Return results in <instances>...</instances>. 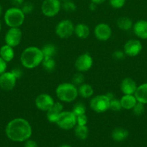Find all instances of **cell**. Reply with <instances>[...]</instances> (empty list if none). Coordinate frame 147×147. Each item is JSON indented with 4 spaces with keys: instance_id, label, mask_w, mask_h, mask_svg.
<instances>
[{
    "instance_id": "1",
    "label": "cell",
    "mask_w": 147,
    "mask_h": 147,
    "mask_svg": "<svg viewBox=\"0 0 147 147\" xmlns=\"http://www.w3.org/2000/svg\"><path fill=\"white\" fill-rule=\"evenodd\" d=\"M32 133L31 125L23 118L12 119L5 128V134L8 139L16 142H26L32 136Z\"/></svg>"
},
{
    "instance_id": "2",
    "label": "cell",
    "mask_w": 147,
    "mask_h": 147,
    "mask_svg": "<svg viewBox=\"0 0 147 147\" xmlns=\"http://www.w3.org/2000/svg\"><path fill=\"white\" fill-rule=\"evenodd\" d=\"M43 55L41 49L35 46L26 47L20 55L22 65L27 69H34L40 65L43 61Z\"/></svg>"
},
{
    "instance_id": "3",
    "label": "cell",
    "mask_w": 147,
    "mask_h": 147,
    "mask_svg": "<svg viewBox=\"0 0 147 147\" xmlns=\"http://www.w3.org/2000/svg\"><path fill=\"white\" fill-rule=\"evenodd\" d=\"M56 95L61 102L71 103L79 96L78 88L71 83H63L56 88Z\"/></svg>"
},
{
    "instance_id": "4",
    "label": "cell",
    "mask_w": 147,
    "mask_h": 147,
    "mask_svg": "<svg viewBox=\"0 0 147 147\" xmlns=\"http://www.w3.org/2000/svg\"><path fill=\"white\" fill-rule=\"evenodd\" d=\"M24 20L25 14L20 7H10L4 13V22L10 27H20L23 24Z\"/></svg>"
},
{
    "instance_id": "5",
    "label": "cell",
    "mask_w": 147,
    "mask_h": 147,
    "mask_svg": "<svg viewBox=\"0 0 147 147\" xmlns=\"http://www.w3.org/2000/svg\"><path fill=\"white\" fill-rule=\"evenodd\" d=\"M110 99L105 94L95 96L89 101V107L93 111L97 113H105L110 110Z\"/></svg>"
},
{
    "instance_id": "6",
    "label": "cell",
    "mask_w": 147,
    "mask_h": 147,
    "mask_svg": "<svg viewBox=\"0 0 147 147\" xmlns=\"http://www.w3.org/2000/svg\"><path fill=\"white\" fill-rule=\"evenodd\" d=\"M56 125L63 130H71L76 126V116L71 111H63L59 115Z\"/></svg>"
},
{
    "instance_id": "7",
    "label": "cell",
    "mask_w": 147,
    "mask_h": 147,
    "mask_svg": "<svg viewBox=\"0 0 147 147\" xmlns=\"http://www.w3.org/2000/svg\"><path fill=\"white\" fill-rule=\"evenodd\" d=\"M74 24L70 20H63L55 27V33L61 39H67L74 33Z\"/></svg>"
},
{
    "instance_id": "8",
    "label": "cell",
    "mask_w": 147,
    "mask_h": 147,
    "mask_svg": "<svg viewBox=\"0 0 147 147\" xmlns=\"http://www.w3.org/2000/svg\"><path fill=\"white\" fill-rule=\"evenodd\" d=\"M61 0H43L41 4V11L46 17H54L61 9Z\"/></svg>"
},
{
    "instance_id": "9",
    "label": "cell",
    "mask_w": 147,
    "mask_h": 147,
    "mask_svg": "<svg viewBox=\"0 0 147 147\" xmlns=\"http://www.w3.org/2000/svg\"><path fill=\"white\" fill-rule=\"evenodd\" d=\"M22 39V32L20 27H10L4 36L6 45L15 47L20 44Z\"/></svg>"
},
{
    "instance_id": "10",
    "label": "cell",
    "mask_w": 147,
    "mask_h": 147,
    "mask_svg": "<svg viewBox=\"0 0 147 147\" xmlns=\"http://www.w3.org/2000/svg\"><path fill=\"white\" fill-rule=\"evenodd\" d=\"M93 65V58L88 53H83L78 56L74 63V66L78 72L85 73L92 68Z\"/></svg>"
},
{
    "instance_id": "11",
    "label": "cell",
    "mask_w": 147,
    "mask_h": 147,
    "mask_svg": "<svg viewBox=\"0 0 147 147\" xmlns=\"http://www.w3.org/2000/svg\"><path fill=\"white\" fill-rule=\"evenodd\" d=\"M112 29L106 23H99L94 29V35L99 41L105 42L110 39L112 36Z\"/></svg>"
},
{
    "instance_id": "12",
    "label": "cell",
    "mask_w": 147,
    "mask_h": 147,
    "mask_svg": "<svg viewBox=\"0 0 147 147\" xmlns=\"http://www.w3.org/2000/svg\"><path fill=\"white\" fill-rule=\"evenodd\" d=\"M17 78L11 71H5L0 75V88L4 91H10L14 88Z\"/></svg>"
},
{
    "instance_id": "13",
    "label": "cell",
    "mask_w": 147,
    "mask_h": 147,
    "mask_svg": "<svg viewBox=\"0 0 147 147\" xmlns=\"http://www.w3.org/2000/svg\"><path fill=\"white\" fill-rule=\"evenodd\" d=\"M55 101L48 93H40L35 99V105L38 110L46 112L53 106Z\"/></svg>"
},
{
    "instance_id": "14",
    "label": "cell",
    "mask_w": 147,
    "mask_h": 147,
    "mask_svg": "<svg viewBox=\"0 0 147 147\" xmlns=\"http://www.w3.org/2000/svg\"><path fill=\"white\" fill-rule=\"evenodd\" d=\"M143 46L140 40L131 39L128 40L123 46V51L125 55L129 57H135L140 54Z\"/></svg>"
},
{
    "instance_id": "15",
    "label": "cell",
    "mask_w": 147,
    "mask_h": 147,
    "mask_svg": "<svg viewBox=\"0 0 147 147\" xmlns=\"http://www.w3.org/2000/svg\"><path fill=\"white\" fill-rule=\"evenodd\" d=\"M137 87V83L131 78H125L122 79L120 85V88L123 95H134Z\"/></svg>"
},
{
    "instance_id": "16",
    "label": "cell",
    "mask_w": 147,
    "mask_h": 147,
    "mask_svg": "<svg viewBox=\"0 0 147 147\" xmlns=\"http://www.w3.org/2000/svg\"><path fill=\"white\" fill-rule=\"evenodd\" d=\"M63 111V106L61 102H55L51 108L46 111V118L50 123H56L59 115Z\"/></svg>"
},
{
    "instance_id": "17",
    "label": "cell",
    "mask_w": 147,
    "mask_h": 147,
    "mask_svg": "<svg viewBox=\"0 0 147 147\" xmlns=\"http://www.w3.org/2000/svg\"><path fill=\"white\" fill-rule=\"evenodd\" d=\"M133 30L137 37L142 40H147V21L138 20L133 26Z\"/></svg>"
},
{
    "instance_id": "18",
    "label": "cell",
    "mask_w": 147,
    "mask_h": 147,
    "mask_svg": "<svg viewBox=\"0 0 147 147\" xmlns=\"http://www.w3.org/2000/svg\"><path fill=\"white\" fill-rule=\"evenodd\" d=\"M137 101L146 105L147 104V83H144L137 87L134 93Z\"/></svg>"
},
{
    "instance_id": "19",
    "label": "cell",
    "mask_w": 147,
    "mask_h": 147,
    "mask_svg": "<svg viewBox=\"0 0 147 147\" xmlns=\"http://www.w3.org/2000/svg\"><path fill=\"white\" fill-rule=\"evenodd\" d=\"M74 34L78 38L85 40L90 34V29L89 26L84 23H79L74 27Z\"/></svg>"
},
{
    "instance_id": "20",
    "label": "cell",
    "mask_w": 147,
    "mask_h": 147,
    "mask_svg": "<svg viewBox=\"0 0 147 147\" xmlns=\"http://www.w3.org/2000/svg\"><path fill=\"white\" fill-rule=\"evenodd\" d=\"M120 100L122 109L125 110H132L138 102L134 95H123Z\"/></svg>"
},
{
    "instance_id": "21",
    "label": "cell",
    "mask_w": 147,
    "mask_h": 147,
    "mask_svg": "<svg viewBox=\"0 0 147 147\" xmlns=\"http://www.w3.org/2000/svg\"><path fill=\"white\" fill-rule=\"evenodd\" d=\"M129 136V132L127 129L122 127H117L112 130L111 136L115 142H121L125 141Z\"/></svg>"
},
{
    "instance_id": "22",
    "label": "cell",
    "mask_w": 147,
    "mask_h": 147,
    "mask_svg": "<svg viewBox=\"0 0 147 147\" xmlns=\"http://www.w3.org/2000/svg\"><path fill=\"white\" fill-rule=\"evenodd\" d=\"M0 57L7 63L12 61L14 57V47L6 44L1 46L0 48Z\"/></svg>"
},
{
    "instance_id": "23",
    "label": "cell",
    "mask_w": 147,
    "mask_h": 147,
    "mask_svg": "<svg viewBox=\"0 0 147 147\" xmlns=\"http://www.w3.org/2000/svg\"><path fill=\"white\" fill-rule=\"evenodd\" d=\"M78 93L82 98H89L92 97L94 94V89L92 86L88 83H82V85L77 87Z\"/></svg>"
},
{
    "instance_id": "24",
    "label": "cell",
    "mask_w": 147,
    "mask_h": 147,
    "mask_svg": "<svg viewBox=\"0 0 147 147\" xmlns=\"http://www.w3.org/2000/svg\"><path fill=\"white\" fill-rule=\"evenodd\" d=\"M41 51L44 58H54L57 53V48L53 44L48 43L42 47Z\"/></svg>"
},
{
    "instance_id": "25",
    "label": "cell",
    "mask_w": 147,
    "mask_h": 147,
    "mask_svg": "<svg viewBox=\"0 0 147 147\" xmlns=\"http://www.w3.org/2000/svg\"><path fill=\"white\" fill-rule=\"evenodd\" d=\"M117 26L118 28L123 31H128L133 28V21L131 19L127 17H121L117 20Z\"/></svg>"
},
{
    "instance_id": "26",
    "label": "cell",
    "mask_w": 147,
    "mask_h": 147,
    "mask_svg": "<svg viewBox=\"0 0 147 147\" xmlns=\"http://www.w3.org/2000/svg\"><path fill=\"white\" fill-rule=\"evenodd\" d=\"M74 134L77 139L80 140H85L89 135V129L86 125L84 126L76 125L74 129Z\"/></svg>"
},
{
    "instance_id": "27",
    "label": "cell",
    "mask_w": 147,
    "mask_h": 147,
    "mask_svg": "<svg viewBox=\"0 0 147 147\" xmlns=\"http://www.w3.org/2000/svg\"><path fill=\"white\" fill-rule=\"evenodd\" d=\"M41 65L47 72H52L56 67V63L54 58H43Z\"/></svg>"
},
{
    "instance_id": "28",
    "label": "cell",
    "mask_w": 147,
    "mask_h": 147,
    "mask_svg": "<svg viewBox=\"0 0 147 147\" xmlns=\"http://www.w3.org/2000/svg\"><path fill=\"white\" fill-rule=\"evenodd\" d=\"M86 106L82 102H78V103H75L73 106L71 111L75 114V116H78L80 115L85 114L86 113Z\"/></svg>"
},
{
    "instance_id": "29",
    "label": "cell",
    "mask_w": 147,
    "mask_h": 147,
    "mask_svg": "<svg viewBox=\"0 0 147 147\" xmlns=\"http://www.w3.org/2000/svg\"><path fill=\"white\" fill-rule=\"evenodd\" d=\"M61 8L64 10L66 12H74L76 10V5L74 1L71 0H69V1H63L61 5Z\"/></svg>"
},
{
    "instance_id": "30",
    "label": "cell",
    "mask_w": 147,
    "mask_h": 147,
    "mask_svg": "<svg viewBox=\"0 0 147 147\" xmlns=\"http://www.w3.org/2000/svg\"><path fill=\"white\" fill-rule=\"evenodd\" d=\"M84 76L83 73L81 72H77L75 73L71 78V83H73L76 87L84 83Z\"/></svg>"
},
{
    "instance_id": "31",
    "label": "cell",
    "mask_w": 147,
    "mask_h": 147,
    "mask_svg": "<svg viewBox=\"0 0 147 147\" xmlns=\"http://www.w3.org/2000/svg\"><path fill=\"white\" fill-rule=\"evenodd\" d=\"M122 106H121L120 100L119 99H117L114 98L113 99L110 100V110L112 111H120L122 110Z\"/></svg>"
},
{
    "instance_id": "32",
    "label": "cell",
    "mask_w": 147,
    "mask_h": 147,
    "mask_svg": "<svg viewBox=\"0 0 147 147\" xmlns=\"http://www.w3.org/2000/svg\"><path fill=\"white\" fill-rule=\"evenodd\" d=\"M133 113L135 116H140L141 115L144 114V111H145V107H144V104L143 103L137 102L136 104L134 106V107L132 109Z\"/></svg>"
},
{
    "instance_id": "33",
    "label": "cell",
    "mask_w": 147,
    "mask_h": 147,
    "mask_svg": "<svg viewBox=\"0 0 147 147\" xmlns=\"http://www.w3.org/2000/svg\"><path fill=\"white\" fill-rule=\"evenodd\" d=\"M21 9L24 14H30L34 10V5L33 3L30 2V1L24 2V4L21 6Z\"/></svg>"
},
{
    "instance_id": "34",
    "label": "cell",
    "mask_w": 147,
    "mask_h": 147,
    "mask_svg": "<svg viewBox=\"0 0 147 147\" xmlns=\"http://www.w3.org/2000/svg\"><path fill=\"white\" fill-rule=\"evenodd\" d=\"M126 0H109V4L113 9H121L125 6Z\"/></svg>"
},
{
    "instance_id": "35",
    "label": "cell",
    "mask_w": 147,
    "mask_h": 147,
    "mask_svg": "<svg viewBox=\"0 0 147 147\" xmlns=\"http://www.w3.org/2000/svg\"><path fill=\"white\" fill-rule=\"evenodd\" d=\"M88 122V118L85 114L80 115V116H76V125H80V126H84L86 125Z\"/></svg>"
},
{
    "instance_id": "36",
    "label": "cell",
    "mask_w": 147,
    "mask_h": 147,
    "mask_svg": "<svg viewBox=\"0 0 147 147\" xmlns=\"http://www.w3.org/2000/svg\"><path fill=\"white\" fill-rule=\"evenodd\" d=\"M125 54L124 53V51H122V50H117L112 53V57H114L115 59L118 60H122V59L125 58Z\"/></svg>"
},
{
    "instance_id": "37",
    "label": "cell",
    "mask_w": 147,
    "mask_h": 147,
    "mask_svg": "<svg viewBox=\"0 0 147 147\" xmlns=\"http://www.w3.org/2000/svg\"><path fill=\"white\" fill-rule=\"evenodd\" d=\"M7 67V63L4 61L1 57H0V75L4 73L6 71Z\"/></svg>"
},
{
    "instance_id": "38",
    "label": "cell",
    "mask_w": 147,
    "mask_h": 147,
    "mask_svg": "<svg viewBox=\"0 0 147 147\" xmlns=\"http://www.w3.org/2000/svg\"><path fill=\"white\" fill-rule=\"evenodd\" d=\"M24 147H38L36 142L33 140H27L24 144Z\"/></svg>"
},
{
    "instance_id": "39",
    "label": "cell",
    "mask_w": 147,
    "mask_h": 147,
    "mask_svg": "<svg viewBox=\"0 0 147 147\" xmlns=\"http://www.w3.org/2000/svg\"><path fill=\"white\" fill-rule=\"evenodd\" d=\"M11 72L14 75V76H15L17 79L20 78L22 76V73L21 70L19 68L13 69L12 70H11Z\"/></svg>"
},
{
    "instance_id": "40",
    "label": "cell",
    "mask_w": 147,
    "mask_h": 147,
    "mask_svg": "<svg viewBox=\"0 0 147 147\" xmlns=\"http://www.w3.org/2000/svg\"><path fill=\"white\" fill-rule=\"evenodd\" d=\"M24 0H11L13 5H14V7H21V6L24 4Z\"/></svg>"
},
{
    "instance_id": "41",
    "label": "cell",
    "mask_w": 147,
    "mask_h": 147,
    "mask_svg": "<svg viewBox=\"0 0 147 147\" xmlns=\"http://www.w3.org/2000/svg\"><path fill=\"white\" fill-rule=\"evenodd\" d=\"M97 4H95V3L93 2H91L89 5V10H90V11H95L97 9Z\"/></svg>"
},
{
    "instance_id": "42",
    "label": "cell",
    "mask_w": 147,
    "mask_h": 147,
    "mask_svg": "<svg viewBox=\"0 0 147 147\" xmlns=\"http://www.w3.org/2000/svg\"><path fill=\"white\" fill-rule=\"evenodd\" d=\"M107 0H91V2H93L96 4H100L106 1Z\"/></svg>"
},
{
    "instance_id": "43",
    "label": "cell",
    "mask_w": 147,
    "mask_h": 147,
    "mask_svg": "<svg viewBox=\"0 0 147 147\" xmlns=\"http://www.w3.org/2000/svg\"><path fill=\"white\" fill-rule=\"evenodd\" d=\"M2 12H3V9H2V7H1V4H0V16L2 14Z\"/></svg>"
},
{
    "instance_id": "44",
    "label": "cell",
    "mask_w": 147,
    "mask_h": 147,
    "mask_svg": "<svg viewBox=\"0 0 147 147\" xmlns=\"http://www.w3.org/2000/svg\"><path fill=\"white\" fill-rule=\"evenodd\" d=\"M60 147H71V146H69V145L68 144H63L61 145V146H60Z\"/></svg>"
},
{
    "instance_id": "45",
    "label": "cell",
    "mask_w": 147,
    "mask_h": 147,
    "mask_svg": "<svg viewBox=\"0 0 147 147\" xmlns=\"http://www.w3.org/2000/svg\"><path fill=\"white\" fill-rule=\"evenodd\" d=\"M1 22H0V32H1Z\"/></svg>"
},
{
    "instance_id": "46",
    "label": "cell",
    "mask_w": 147,
    "mask_h": 147,
    "mask_svg": "<svg viewBox=\"0 0 147 147\" xmlns=\"http://www.w3.org/2000/svg\"><path fill=\"white\" fill-rule=\"evenodd\" d=\"M61 1H69V0H61Z\"/></svg>"
}]
</instances>
